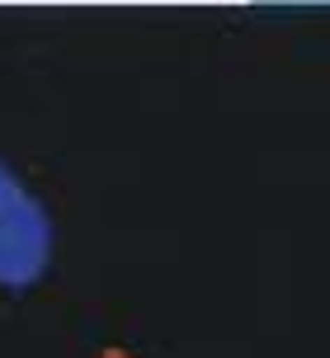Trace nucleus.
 I'll list each match as a JSON object with an SVG mask.
<instances>
[{
	"mask_svg": "<svg viewBox=\"0 0 330 358\" xmlns=\"http://www.w3.org/2000/svg\"><path fill=\"white\" fill-rule=\"evenodd\" d=\"M52 264V217L0 161V287H34Z\"/></svg>",
	"mask_w": 330,
	"mask_h": 358,
	"instance_id": "f257e3e1",
	"label": "nucleus"
},
{
	"mask_svg": "<svg viewBox=\"0 0 330 358\" xmlns=\"http://www.w3.org/2000/svg\"><path fill=\"white\" fill-rule=\"evenodd\" d=\"M104 358H128V354H104Z\"/></svg>",
	"mask_w": 330,
	"mask_h": 358,
	"instance_id": "f03ea898",
	"label": "nucleus"
}]
</instances>
